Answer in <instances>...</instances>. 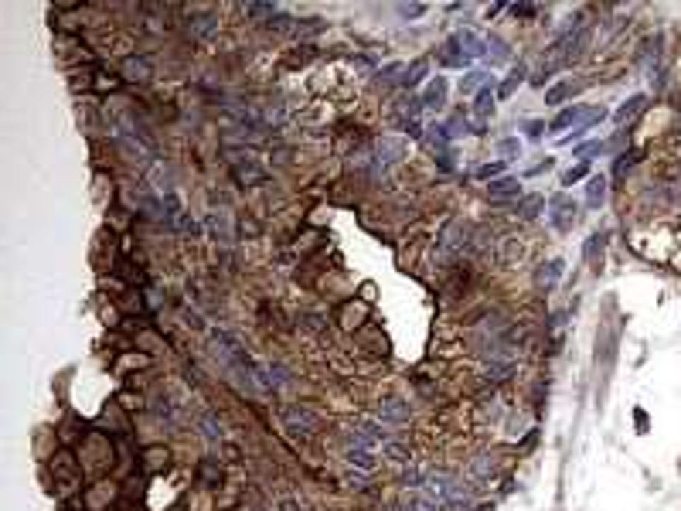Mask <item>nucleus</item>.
<instances>
[{"instance_id":"2eb2a0df","label":"nucleus","mask_w":681,"mask_h":511,"mask_svg":"<svg viewBox=\"0 0 681 511\" xmlns=\"http://www.w3.org/2000/svg\"><path fill=\"white\" fill-rule=\"evenodd\" d=\"M484 55H487V59H490V65H505V61L511 59V52H507V44H505V41H501V38H494V35L487 38V52H484Z\"/></svg>"},{"instance_id":"c9c22d12","label":"nucleus","mask_w":681,"mask_h":511,"mask_svg":"<svg viewBox=\"0 0 681 511\" xmlns=\"http://www.w3.org/2000/svg\"><path fill=\"white\" fill-rule=\"evenodd\" d=\"M501 171H505V164H501V160H498V164H484V167L477 171V177H484V181H490V177H494V181H498V177H501Z\"/></svg>"},{"instance_id":"6ab92c4d","label":"nucleus","mask_w":681,"mask_h":511,"mask_svg":"<svg viewBox=\"0 0 681 511\" xmlns=\"http://www.w3.org/2000/svg\"><path fill=\"white\" fill-rule=\"evenodd\" d=\"M474 113L481 119H487V116H494V92L490 89H481L477 92V102H474Z\"/></svg>"},{"instance_id":"72a5a7b5","label":"nucleus","mask_w":681,"mask_h":511,"mask_svg":"<svg viewBox=\"0 0 681 511\" xmlns=\"http://www.w3.org/2000/svg\"><path fill=\"white\" fill-rule=\"evenodd\" d=\"M402 18H419V14H426V4H399L395 7Z\"/></svg>"},{"instance_id":"473e14b6","label":"nucleus","mask_w":681,"mask_h":511,"mask_svg":"<svg viewBox=\"0 0 681 511\" xmlns=\"http://www.w3.org/2000/svg\"><path fill=\"white\" fill-rule=\"evenodd\" d=\"M565 96H572V85H569V82H559V85H552V89L545 92V102H562Z\"/></svg>"},{"instance_id":"ea45409f","label":"nucleus","mask_w":681,"mask_h":511,"mask_svg":"<svg viewBox=\"0 0 681 511\" xmlns=\"http://www.w3.org/2000/svg\"><path fill=\"white\" fill-rule=\"evenodd\" d=\"M501 154H518V140H501Z\"/></svg>"},{"instance_id":"f704fd0d","label":"nucleus","mask_w":681,"mask_h":511,"mask_svg":"<svg viewBox=\"0 0 681 511\" xmlns=\"http://www.w3.org/2000/svg\"><path fill=\"white\" fill-rule=\"evenodd\" d=\"M385 453H389L395 464H409V450L406 447H399V443H385Z\"/></svg>"},{"instance_id":"4468645a","label":"nucleus","mask_w":681,"mask_h":511,"mask_svg":"<svg viewBox=\"0 0 681 511\" xmlns=\"http://www.w3.org/2000/svg\"><path fill=\"white\" fill-rule=\"evenodd\" d=\"M344 460H348L351 467H358V471H375V453L365 450V447H348L344 450Z\"/></svg>"},{"instance_id":"9d476101","label":"nucleus","mask_w":681,"mask_h":511,"mask_svg":"<svg viewBox=\"0 0 681 511\" xmlns=\"http://www.w3.org/2000/svg\"><path fill=\"white\" fill-rule=\"evenodd\" d=\"M402 511H443V505L433 501V498L419 488V491H409L406 498H402Z\"/></svg>"},{"instance_id":"f03ea898","label":"nucleus","mask_w":681,"mask_h":511,"mask_svg":"<svg viewBox=\"0 0 681 511\" xmlns=\"http://www.w3.org/2000/svg\"><path fill=\"white\" fill-rule=\"evenodd\" d=\"M406 157V140L402 137H382L375 143V154H371V171L375 174H385L392 164Z\"/></svg>"},{"instance_id":"dca6fc26","label":"nucleus","mask_w":681,"mask_h":511,"mask_svg":"<svg viewBox=\"0 0 681 511\" xmlns=\"http://www.w3.org/2000/svg\"><path fill=\"white\" fill-rule=\"evenodd\" d=\"M562 270H565V263H562V259H552L548 266H542V270H538V276H535V283H538V287H552V283H555V279L562 276Z\"/></svg>"},{"instance_id":"f257e3e1","label":"nucleus","mask_w":681,"mask_h":511,"mask_svg":"<svg viewBox=\"0 0 681 511\" xmlns=\"http://www.w3.org/2000/svg\"><path fill=\"white\" fill-rule=\"evenodd\" d=\"M225 157H229V171H232V177L242 184V188H253V184H263V181H266V167H263L253 154L225 147Z\"/></svg>"},{"instance_id":"20e7f679","label":"nucleus","mask_w":681,"mask_h":511,"mask_svg":"<svg viewBox=\"0 0 681 511\" xmlns=\"http://www.w3.org/2000/svg\"><path fill=\"white\" fill-rule=\"evenodd\" d=\"M283 419H287V426L290 430H303V433H311V430H317V413L313 409H307V406H287L283 409Z\"/></svg>"},{"instance_id":"393cba45","label":"nucleus","mask_w":681,"mask_h":511,"mask_svg":"<svg viewBox=\"0 0 681 511\" xmlns=\"http://www.w3.org/2000/svg\"><path fill=\"white\" fill-rule=\"evenodd\" d=\"M484 82H487V72L474 68V72H467V76L460 79V92H477V89H481Z\"/></svg>"},{"instance_id":"4c0bfd02","label":"nucleus","mask_w":681,"mask_h":511,"mask_svg":"<svg viewBox=\"0 0 681 511\" xmlns=\"http://www.w3.org/2000/svg\"><path fill=\"white\" fill-rule=\"evenodd\" d=\"M579 177H586V164H579V167H569L562 174V184H572V181H579Z\"/></svg>"},{"instance_id":"412c9836","label":"nucleus","mask_w":681,"mask_h":511,"mask_svg":"<svg viewBox=\"0 0 681 511\" xmlns=\"http://www.w3.org/2000/svg\"><path fill=\"white\" fill-rule=\"evenodd\" d=\"M542 205H545L542 195H525L522 201H518V215H522V218H535Z\"/></svg>"},{"instance_id":"6e6552de","label":"nucleus","mask_w":681,"mask_h":511,"mask_svg":"<svg viewBox=\"0 0 681 511\" xmlns=\"http://www.w3.org/2000/svg\"><path fill=\"white\" fill-rule=\"evenodd\" d=\"M123 76L126 79H133V82H147L150 76H154V65H150V59H136V55H130V59L123 61Z\"/></svg>"},{"instance_id":"b1692460","label":"nucleus","mask_w":681,"mask_h":511,"mask_svg":"<svg viewBox=\"0 0 681 511\" xmlns=\"http://www.w3.org/2000/svg\"><path fill=\"white\" fill-rule=\"evenodd\" d=\"M375 443H378V440H375V436H371L365 426H358V430L348 433V447H365V450H371Z\"/></svg>"},{"instance_id":"aec40b11","label":"nucleus","mask_w":681,"mask_h":511,"mask_svg":"<svg viewBox=\"0 0 681 511\" xmlns=\"http://www.w3.org/2000/svg\"><path fill=\"white\" fill-rule=\"evenodd\" d=\"M586 191H589V205H593V208H600V205H603V198H606V177H589Z\"/></svg>"},{"instance_id":"a211bd4d","label":"nucleus","mask_w":681,"mask_h":511,"mask_svg":"<svg viewBox=\"0 0 681 511\" xmlns=\"http://www.w3.org/2000/svg\"><path fill=\"white\" fill-rule=\"evenodd\" d=\"M212 232H215V239L218 242H232V229H229V212H215L212 215Z\"/></svg>"},{"instance_id":"5701e85b","label":"nucleus","mask_w":681,"mask_h":511,"mask_svg":"<svg viewBox=\"0 0 681 511\" xmlns=\"http://www.w3.org/2000/svg\"><path fill=\"white\" fill-rule=\"evenodd\" d=\"M583 113H586L583 106H569V109H562V113H559V116L552 119V130H565V126H569V123H576V119L583 116Z\"/></svg>"},{"instance_id":"e433bc0d","label":"nucleus","mask_w":681,"mask_h":511,"mask_svg":"<svg viewBox=\"0 0 681 511\" xmlns=\"http://www.w3.org/2000/svg\"><path fill=\"white\" fill-rule=\"evenodd\" d=\"M365 430L375 436V440H382V443H389V430H385V423H365Z\"/></svg>"},{"instance_id":"ddd939ff","label":"nucleus","mask_w":681,"mask_h":511,"mask_svg":"<svg viewBox=\"0 0 681 511\" xmlns=\"http://www.w3.org/2000/svg\"><path fill=\"white\" fill-rule=\"evenodd\" d=\"M453 41L464 48V55H467V59H477V55H484V52H487V41L477 38L474 31H457V35H453Z\"/></svg>"},{"instance_id":"2f4dec72","label":"nucleus","mask_w":681,"mask_h":511,"mask_svg":"<svg viewBox=\"0 0 681 511\" xmlns=\"http://www.w3.org/2000/svg\"><path fill=\"white\" fill-rule=\"evenodd\" d=\"M201 433H205L208 440H218V436H222V423L215 419V413H205V416H201Z\"/></svg>"},{"instance_id":"9b49d317","label":"nucleus","mask_w":681,"mask_h":511,"mask_svg":"<svg viewBox=\"0 0 681 511\" xmlns=\"http://www.w3.org/2000/svg\"><path fill=\"white\" fill-rule=\"evenodd\" d=\"M378 416H382V423H406L409 406L402 399H385V402H378Z\"/></svg>"},{"instance_id":"1a4fd4ad","label":"nucleus","mask_w":681,"mask_h":511,"mask_svg":"<svg viewBox=\"0 0 681 511\" xmlns=\"http://www.w3.org/2000/svg\"><path fill=\"white\" fill-rule=\"evenodd\" d=\"M436 61H440V65H450V68H464V65H470V59L464 55V48H460L453 38H450L447 44L436 52Z\"/></svg>"},{"instance_id":"58836bf2","label":"nucleus","mask_w":681,"mask_h":511,"mask_svg":"<svg viewBox=\"0 0 681 511\" xmlns=\"http://www.w3.org/2000/svg\"><path fill=\"white\" fill-rule=\"evenodd\" d=\"M511 11H514L518 18H531V14H538V7H535V4H514Z\"/></svg>"},{"instance_id":"bb28decb","label":"nucleus","mask_w":681,"mask_h":511,"mask_svg":"<svg viewBox=\"0 0 681 511\" xmlns=\"http://www.w3.org/2000/svg\"><path fill=\"white\" fill-rule=\"evenodd\" d=\"M447 130H450V140H453V137H464V133H474V130H470V119L464 116V113H453V116H450V123H447Z\"/></svg>"},{"instance_id":"f3484780","label":"nucleus","mask_w":681,"mask_h":511,"mask_svg":"<svg viewBox=\"0 0 681 511\" xmlns=\"http://www.w3.org/2000/svg\"><path fill=\"white\" fill-rule=\"evenodd\" d=\"M426 140H429V147H433L436 154H450V150H447V147H450V130H447V126H436V123H433Z\"/></svg>"},{"instance_id":"7ed1b4c3","label":"nucleus","mask_w":681,"mask_h":511,"mask_svg":"<svg viewBox=\"0 0 681 511\" xmlns=\"http://www.w3.org/2000/svg\"><path fill=\"white\" fill-rule=\"evenodd\" d=\"M470 225L464 222H450L447 229H443V236H440V256H457L464 253V246L470 242Z\"/></svg>"},{"instance_id":"39448f33","label":"nucleus","mask_w":681,"mask_h":511,"mask_svg":"<svg viewBox=\"0 0 681 511\" xmlns=\"http://www.w3.org/2000/svg\"><path fill=\"white\" fill-rule=\"evenodd\" d=\"M548 205H552V225H555V229H569L572 218H576V205L565 195H555Z\"/></svg>"},{"instance_id":"a878e982","label":"nucleus","mask_w":681,"mask_h":511,"mask_svg":"<svg viewBox=\"0 0 681 511\" xmlns=\"http://www.w3.org/2000/svg\"><path fill=\"white\" fill-rule=\"evenodd\" d=\"M644 102H647L644 96H630V99H627V102L620 106V109H617V123H627V119L634 116L637 109H644Z\"/></svg>"},{"instance_id":"7c9ffc66","label":"nucleus","mask_w":681,"mask_h":511,"mask_svg":"<svg viewBox=\"0 0 681 511\" xmlns=\"http://www.w3.org/2000/svg\"><path fill=\"white\" fill-rule=\"evenodd\" d=\"M402 484H406V488H412V491H419V488L426 484V471H419V467H409V471L402 474Z\"/></svg>"},{"instance_id":"0eeeda50","label":"nucleus","mask_w":681,"mask_h":511,"mask_svg":"<svg viewBox=\"0 0 681 511\" xmlns=\"http://www.w3.org/2000/svg\"><path fill=\"white\" fill-rule=\"evenodd\" d=\"M215 28H218V14L215 11H201V14L188 18V35L191 38H205V35H212Z\"/></svg>"},{"instance_id":"c756f323","label":"nucleus","mask_w":681,"mask_h":511,"mask_svg":"<svg viewBox=\"0 0 681 511\" xmlns=\"http://www.w3.org/2000/svg\"><path fill=\"white\" fill-rule=\"evenodd\" d=\"M242 11H246L249 18H270V20L276 18V4H246Z\"/></svg>"},{"instance_id":"c85d7f7f","label":"nucleus","mask_w":681,"mask_h":511,"mask_svg":"<svg viewBox=\"0 0 681 511\" xmlns=\"http://www.w3.org/2000/svg\"><path fill=\"white\" fill-rule=\"evenodd\" d=\"M522 79H525V65H518L514 72H511V79L507 82H501V89H498V96H511L518 85H522Z\"/></svg>"},{"instance_id":"f8f14e48","label":"nucleus","mask_w":681,"mask_h":511,"mask_svg":"<svg viewBox=\"0 0 681 511\" xmlns=\"http://www.w3.org/2000/svg\"><path fill=\"white\" fill-rule=\"evenodd\" d=\"M443 102H447V79L436 76V79L426 85V92H423V106H426V109H440Z\"/></svg>"},{"instance_id":"4be33fe9","label":"nucleus","mask_w":681,"mask_h":511,"mask_svg":"<svg viewBox=\"0 0 681 511\" xmlns=\"http://www.w3.org/2000/svg\"><path fill=\"white\" fill-rule=\"evenodd\" d=\"M514 372V361H490L487 365V382H505Z\"/></svg>"},{"instance_id":"423d86ee","label":"nucleus","mask_w":681,"mask_h":511,"mask_svg":"<svg viewBox=\"0 0 681 511\" xmlns=\"http://www.w3.org/2000/svg\"><path fill=\"white\" fill-rule=\"evenodd\" d=\"M522 188H518V177H498L487 184V198L490 201H507V198H518Z\"/></svg>"},{"instance_id":"cd10ccee","label":"nucleus","mask_w":681,"mask_h":511,"mask_svg":"<svg viewBox=\"0 0 681 511\" xmlns=\"http://www.w3.org/2000/svg\"><path fill=\"white\" fill-rule=\"evenodd\" d=\"M423 79H426V61H412V65L406 68V79H402V85H409V89H412V85H419Z\"/></svg>"}]
</instances>
